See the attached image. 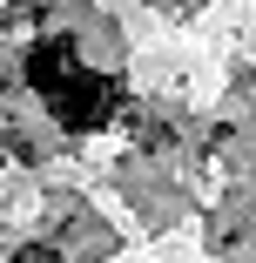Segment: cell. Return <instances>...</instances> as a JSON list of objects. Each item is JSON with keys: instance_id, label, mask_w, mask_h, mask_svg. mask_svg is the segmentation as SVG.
I'll use <instances>...</instances> for the list:
<instances>
[{"instance_id": "obj_3", "label": "cell", "mask_w": 256, "mask_h": 263, "mask_svg": "<svg viewBox=\"0 0 256 263\" xmlns=\"http://www.w3.org/2000/svg\"><path fill=\"white\" fill-rule=\"evenodd\" d=\"M14 263H61V256L47 250V243H27V250H14Z\"/></svg>"}, {"instance_id": "obj_1", "label": "cell", "mask_w": 256, "mask_h": 263, "mask_svg": "<svg viewBox=\"0 0 256 263\" xmlns=\"http://www.w3.org/2000/svg\"><path fill=\"white\" fill-rule=\"evenodd\" d=\"M47 108H54V122H61L68 135H94V128L122 122V88L101 74V68H88L68 95H54V101H47Z\"/></svg>"}, {"instance_id": "obj_2", "label": "cell", "mask_w": 256, "mask_h": 263, "mask_svg": "<svg viewBox=\"0 0 256 263\" xmlns=\"http://www.w3.org/2000/svg\"><path fill=\"white\" fill-rule=\"evenodd\" d=\"M81 74H88V68H81V41H74V34H41L27 54H21V81H27L41 101L68 95Z\"/></svg>"}]
</instances>
